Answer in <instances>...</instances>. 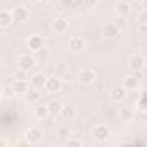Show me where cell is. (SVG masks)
Returning a JSON list of instances; mask_svg holds the SVG:
<instances>
[{
    "label": "cell",
    "instance_id": "1",
    "mask_svg": "<svg viewBox=\"0 0 147 147\" xmlns=\"http://www.w3.org/2000/svg\"><path fill=\"white\" fill-rule=\"evenodd\" d=\"M111 137V128L104 123H99L92 128V138L97 142H107Z\"/></svg>",
    "mask_w": 147,
    "mask_h": 147
},
{
    "label": "cell",
    "instance_id": "2",
    "mask_svg": "<svg viewBox=\"0 0 147 147\" xmlns=\"http://www.w3.org/2000/svg\"><path fill=\"white\" fill-rule=\"evenodd\" d=\"M26 47L31 50V52H38V50H42V49H45V38L42 36V35H31V36H28V40H26Z\"/></svg>",
    "mask_w": 147,
    "mask_h": 147
},
{
    "label": "cell",
    "instance_id": "3",
    "mask_svg": "<svg viewBox=\"0 0 147 147\" xmlns=\"http://www.w3.org/2000/svg\"><path fill=\"white\" fill-rule=\"evenodd\" d=\"M144 67H145V57H144V55L133 54V55L128 59V69H130L131 73H140Z\"/></svg>",
    "mask_w": 147,
    "mask_h": 147
},
{
    "label": "cell",
    "instance_id": "4",
    "mask_svg": "<svg viewBox=\"0 0 147 147\" xmlns=\"http://www.w3.org/2000/svg\"><path fill=\"white\" fill-rule=\"evenodd\" d=\"M95 80H97V73L94 69H90V67L80 69V73H78V82L82 85H92Z\"/></svg>",
    "mask_w": 147,
    "mask_h": 147
},
{
    "label": "cell",
    "instance_id": "5",
    "mask_svg": "<svg viewBox=\"0 0 147 147\" xmlns=\"http://www.w3.org/2000/svg\"><path fill=\"white\" fill-rule=\"evenodd\" d=\"M24 138H26L28 144H38V142H42V138H43V131H42V128H38V126H30V128L26 130V133H24Z\"/></svg>",
    "mask_w": 147,
    "mask_h": 147
},
{
    "label": "cell",
    "instance_id": "6",
    "mask_svg": "<svg viewBox=\"0 0 147 147\" xmlns=\"http://www.w3.org/2000/svg\"><path fill=\"white\" fill-rule=\"evenodd\" d=\"M43 88H45L47 94H59L62 90V80L57 78V76H50V78H47Z\"/></svg>",
    "mask_w": 147,
    "mask_h": 147
},
{
    "label": "cell",
    "instance_id": "7",
    "mask_svg": "<svg viewBox=\"0 0 147 147\" xmlns=\"http://www.w3.org/2000/svg\"><path fill=\"white\" fill-rule=\"evenodd\" d=\"M35 64H36V59H35L33 55L24 54V55H19V57H18V67H21V69L31 71V69L35 67Z\"/></svg>",
    "mask_w": 147,
    "mask_h": 147
},
{
    "label": "cell",
    "instance_id": "8",
    "mask_svg": "<svg viewBox=\"0 0 147 147\" xmlns=\"http://www.w3.org/2000/svg\"><path fill=\"white\" fill-rule=\"evenodd\" d=\"M119 28L116 26V23H106L102 28H100V35L104 36V38H114V36H118L119 35Z\"/></svg>",
    "mask_w": 147,
    "mask_h": 147
},
{
    "label": "cell",
    "instance_id": "9",
    "mask_svg": "<svg viewBox=\"0 0 147 147\" xmlns=\"http://www.w3.org/2000/svg\"><path fill=\"white\" fill-rule=\"evenodd\" d=\"M67 47H69L71 52H83L85 47H87V42H85L82 36H71Z\"/></svg>",
    "mask_w": 147,
    "mask_h": 147
},
{
    "label": "cell",
    "instance_id": "10",
    "mask_svg": "<svg viewBox=\"0 0 147 147\" xmlns=\"http://www.w3.org/2000/svg\"><path fill=\"white\" fill-rule=\"evenodd\" d=\"M126 88L125 87H114V88H111V92H109V95H111V100L113 102H116V104H119V102H123L125 99H126Z\"/></svg>",
    "mask_w": 147,
    "mask_h": 147
},
{
    "label": "cell",
    "instance_id": "11",
    "mask_svg": "<svg viewBox=\"0 0 147 147\" xmlns=\"http://www.w3.org/2000/svg\"><path fill=\"white\" fill-rule=\"evenodd\" d=\"M12 16H14V23H26L28 18H30V12H28L26 7L19 5V7H16L12 11Z\"/></svg>",
    "mask_w": 147,
    "mask_h": 147
},
{
    "label": "cell",
    "instance_id": "12",
    "mask_svg": "<svg viewBox=\"0 0 147 147\" xmlns=\"http://www.w3.org/2000/svg\"><path fill=\"white\" fill-rule=\"evenodd\" d=\"M67 26H69V23H67V19L62 18V16H59V18H55V19L52 21V28H54L55 33H66V31H67Z\"/></svg>",
    "mask_w": 147,
    "mask_h": 147
},
{
    "label": "cell",
    "instance_id": "13",
    "mask_svg": "<svg viewBox=\"0 0 147 147\" xmlns=\"http://www.w3.org/2000/svg\"><path fill=\"white\" fill-rule=\"evenodd\" d=\"M123 87H125L128 92L138 90V87H140V78H138V76H135V75H130V76H126V78H125Z\"/></svg>",
    "mask_w": 147,
    "mask_h": 147
},
{
    "label": "cell",
    "instance_id": "14",
    "mask_svg": "<svg viewBox=\"0 0 147 147\" xmlns=\"http://www.w3.org/2000/svg\"><path fill=\"white\" fill-rule=\"evenodd\" d=\"M11 90H12L14 94H26V92L30 90V87H28V80H12V83H11Z\"/></svg>",
    "mask_w": 147,
    "mask_h": 147
},
{
    "label": "cell",
    "instance_id": "15",
    "mask_svg": "<svg viewBox=\"0 0 147 147\" xmlns=\"http://www.w3.org/2000/svg\"><path fill=\"white\" fill-rule=\"evenodd\" d=\"M12 23H14V16H12L11 11H7V9L0 11V26H2L4 30H7Z\"/></svg>",
    "mask_w": 147,
    "mask_h": 147
},
{
    "label": "cell",
    "instance_id": "16",
    "mask_svg": "<svg viewBox=\"0 0 147 147\" xmlns=\"http://www.w3.org/2000/svg\"><path fill=\"white\" fill-rule=\"evenodd\" d=\"M45 82H47V76L43 75V73H33V75L30 76V83L35 88H43Z\"/></svg>",
    "mask_w": 147,
    "mask_h": 147
},
{
    "label": "cell",
    "instance_id": "17",
    "mask_svg": "<svg viewBox=\"0 0 147 147\" xmlns=\"http://www.w3.org/2000/svg\"><path fill=\"white\" fill-rule=\"evenodd\" d=\"M114 12H116V16L126 18V16L130 14V4L125 2V0H119V2L114 4Z\"/></svg>",
    "mask_w": 147,
    "mask_h": 147
},
{
    "label": "cell",
    "instance_id": "18",
    "mask_svg": "<svg viewBox=\"0 0 147 147\" xmlns=\"http://www.w3.org/2000/svg\"><path fill=\"white\" fill-rule=\"evenodd\" d=\"M118 118L121 121H131L135 118V111L131 107H128V106H121L119 111H118Z\"/></svg>",
    "mask_w": 147,
    "mask_h": 147
},
{
    "label": "cell",
    "instance_id": "19",
    "mask_svg": "<svg viewBox=\"0 0 147 147\" xmlns=\"http://www.w3.org/2000/svg\"><path fill=\"white\" fill-rule=\"evenodd\" d=\"M38 90H40V88H35V87H33V88H30V90L24 94V95H26V100H28L30 104H38V102H40L42 94H40Z\"/></svg>",
    "mask_w": 147,
    "mask_h": 147
},
{
    "label": "cell",
    "instance_id": "20",
    "mask_svg": "<svg viewBox=\"0 0 147 147\" xmlns=\"http://www.w3.org/2000/svg\"><path fill=\"white\" fill-rule=\"evenodd\" d=\"M35 116H36L38 119H47V118L50 116L49 106H45V104H36V106H35Z\"/></svg>",
    "mask_w": 147,
    "mask_h": 147
},
{
    "label": "cell",
    "instance_id": "21",
    "mask_svg": "<svg viewBox=\"0 0 147 147\" xmlns=\"http://www.w3.org/2000/svg\"><path fill=\"white\" fill-rule=\"evenodd\" d=\"M61 116H62L64 119H73V118L76 116V107L73 106V104H64V106H62Z\"/></svg>",
    "mask_w": 147,
    "mask_h": 147
},
{
    "label": "cell",
    "instance_id": "22",
    "mask_svg": "<svg viewBox=\"0 0 147 147\" xmlns=\"http://www.w3.org/2000/svg\"><path fill=\"white\" fill-rule=\"evenodd\" d=\"M47 106H49L50 116H61V113H62V106H64V104H61L59 100H52V102H49Z\"/></svg>",
    "mask_w": 147,
    "mask_h": 147
},
{
    "label": "cell",
    "instance_id": "23",
    "mask_svg": "<svg viewBox=\"0 0 147 147\" xmlns=\"http://www.w3.org/2000/svg\"><path fill=\"white\" fill-rule=\"evenodd\" d=\"M137 109L140 113H147V90H144L137 99Z\"/></svg>",
    "mask_w": 147,
    "mask_h": 147
},
{
    "label": "cell",
    "instance_id": "24",
    "mask_svg": "<svg viewBox=\"0 0 147 147\" xmlns=\"http://www.w3.org/2000/svg\"><path fill=\"white\" fill-rule=\"evenodd\" d=\"M64 144H66L67 147H82V145H83V140H80V138H75V137H67Z\"/></svg>",
    "mask_w": 147,
    "mask_h": 147
},
{
    "label": "cell",
    "instance_id": "25",
    "mask_svg": "<svg viewBox=\"0 0 147 147\" xmlns=\"http://www.w3.org/2000/svg\"><path fill=\"white\" fill-rule=\"evenodd\" d=\"M14 80H28V71H26V69L18 67V69H16V73H14Z\"/></svg>",
    "mask_w": 147,
    "mask_h": 147
},
{
    "label": "cell",
    "instance_id": "26",
    "mask_svg": "<svg viewBox=\"0 0 147 147\" xmlns=\"http://www.w3.org/2000/svg\"><path fill=\"white\" fill-rule=\"evenodd\" d=\"M137 21H138V24H147V11L142 9L137 16Z\"/></svg>",
    "mask_w": 147,
    "mask_h": 147
},
{
    "label": "cell",
    "instance_id": "27",
    "mask_svg": "<svg viewBox=\"0 0 147 147\" xmlns=\"http://www.w3.org/2000/svg\"><path fill=\"white\" fill-rule=\"evenodd\" d=\"M57 135H59L61 138H67V137H71V135H69V130H67L66 126H61V128H57Z\"/></svg>",
    "mask_w": 147,
    "mask_h": 147
},
{
    "label": "cell",
    "instance_id": "28",
    "mask_svg": "<svg viewBox=\"0 0 147 147\" xmlns=\"http://www.w3.org/2000/svg\"><path fill=\"white\" fill-rule=\"evenodd\" d=\"M125 19H126V18H121V16H118V19L114 21V23H116V26H118L119 30H123V28L126 26V21H125Z\"/></svg>",
    "mask_w": 147,
    "mask_h": 147
},
{
    "label": "cell",
    "instance_id": "29",
    "mask_svg": "<svg viewBox=\"0 0 147 147\" xmlns=\"http://www.w3.org/2000/svg\"><path fill=\"white\" fill-rule=\"evenodd\" d=\"M83 5H85L87 9H92V7L97 5V0H83Z\"/></svg>",
    "mask_w": 147,
    "mask_h": 147
},
{
    "label": "cell",
    "instance_id": "30",
    "mask_svg": "<svg viewBox=\"0 0 147 147\" xmlns=\"http://www.w3.org/2000/svg\"><path fill=\"white\" fill-rule=\"evenodd\" d=\"M138 35L147 36V24H138Z\"/></svg>",
    "mask_w": 147,
    "mask_h": 147
},
{
    "label": "cell",
    "instance_id": "31",
    "mask_svg": "<svg viewBox=\"0 0 147 147\" xmlns=\"http://www.w3.org/2000/svg\"><path fill=\"white\" fill-rule=\"evenodd\" d=\"M36 55H38V57H42V59H45V57L49 55V52H47L45 49H42V50H38V52H36Z\"/></svg>",
    "mask_w": 147,
    "mask_h": 147
},
{
    "label": "cell",
    "instance_id": "32",
    "mask_svg": "<svg viewBox=\"0 0 147 147\" xmlns=\"http://www.w3.org/2000/svg\"><path fill=\"white\" fill-rule=\"evenodd\" d=\"M142 9L147 11V0H144V2H142Z\"/></svg>",
    "mask_w": 147,
    "mask_h": 147
},
{
    "label": "cell",
    "instance_id": "33",
    "mask_svg": "<svg viewBox=\"0 0 147 147\" xmlns=\"http://www.w3.org/2000/svg\"><path fill=\"white\" fill-rule=\"evenodd\" d=\"M28 2H30V4H33V5H35V4H40V2H42V0H28Z\"/></svg>",
    "mask_w": 147,
    "mask_h": 147
},
{
    "label": "cell",
    "instance_id": "34",
    "mask_svg": "<svg viewBox=\"0 0 147 147\" xmlns=\"http://www.w3.org/2000/svg\"><path fill=\"white\" fill-rule=\"evenodd\" d=\"M125 2H128V4H131V2H133V0H125Z\"/></svg>",
    "mask_w": 147,
    "mask_h": 147
},
{
    "label": "cell",
    "instance_id": "35",
    "mask_svg": "<svg viewBox=\"0 0 147 147\" xmlns=\"http://www.w3.org/2000/svg\"><path fill=\"white\" fill-rule=\"evenodd\" d=\"M145 67H147V55H145Z\"/></svg>",
    "mask_w": 147,
    "mask_h": 147
}]
</instances>
